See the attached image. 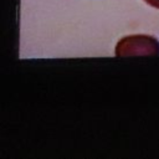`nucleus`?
<instances>
[{"mask_svg": "<svg viewBox=\"0 0 159 159\" xmlns=\"http://www.w3.org/2000/svg\"><path fill=\"white\" fill-rule=\"evenodd\" d=\"M159 41L149 35H130L116 45V56H158Z\"/></svg>", "mask_w": 159, "mask_h": 159, "instance_id": "obj_1", "label": "nucleus"}, {"mask_svg": "<svg viewBox=\"0 0 159 159\" xmlns=\"http://www.w3.org/2000/svg\"><path fill=\"white\" fill-rule=\"evenodd\" d=\"M148 5L155 7V9H159V0H144Z\"/></svg>", "mask_w": 159, "mask_h": 159, "instance_id": "obj_2", "label": "nucleus"}]
</instances>
